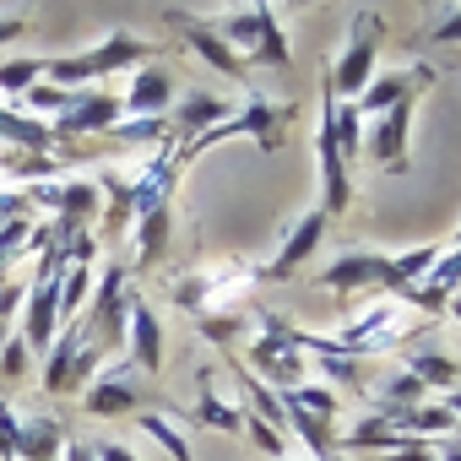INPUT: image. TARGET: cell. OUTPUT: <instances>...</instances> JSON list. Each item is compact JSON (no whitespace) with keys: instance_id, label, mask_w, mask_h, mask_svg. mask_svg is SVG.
Listing matches in <instances>:
<instances>
[{"instance_id":"6da1fadb","label":"cell","mask_w":461,"mask_h":461,"mask_svg":"<svg viewBox=\"0 0 461 461\" xmlns=\"http://www.w3.org/2000/svg\"><path fill=\"white\" fill-rule=\"evenodd\" d=\"M179 163H174V147H158L147 152V168L131 179V228H136V261H131V277H147L168 261V245H174V190H179Z\"/></svg>"},{"instance_id":"7a4b0ae2","label":"cell","mask_w":461,"mask_h":461,"mask_svg":"<svg viewBox=\"0 0 461 461\" xmlns=\"http://www.w3.org/2000/svg\"><path fill=\"white\" fill-rule=\"evenodd\" d=\"M445 256V245H418V250H402V256H369V250H348L342 261L321 267V288L331 294H385V299H402L407 288L423 283V272Z\"/></svg>"},{"instance_id":"3957f363","label":"cell","mask_w":461,"mask_h":461,"mask_svg":"<svg viewBox=\"0 0 461 461\" xmlns=\"http://www.w3.org/2000/svg\"><path fill=\"white\" fill-rule=\"evenodd\" d=\"M163 55H168V44L141 39V33H131V28H114L104 44H93V50H82V55L44 60V82H50V87H66V93H82V82L114 77V71H141V66H158Z\"/></svg>"},{"instance_id":"277c9868","label":"cell","mask_w":461,"mask_h":461,"mask_svg":"<svg viewBox=\"0 0 461 461\" xmlns=\"http://www.w3.org/2000/svg\"><path fill=\"white\" fill-rule=\"evenodd\" d=\"M206 28L222 39V50L245 60V66H267V71H288L294 66V50H288V33L277 28V6H228V12H212Z\"/></svg>"},{"instance_id":"5b68a950","label":"cell","mask_w":461,"mask_h":461,"mask_svg":"<svg viewBox=\"0 0 461 461\" xmlns=\"http://www.w3.org/2000/svg\"><path fill=\"white\" fill-rule=\"evenodd\" d=\"M131 304H136L131 272H125V261H120V256H109V267H104V277H93V299H87V310H82V321H77L82 348H87V353H98L104 364L125 353Z\"/></svg>"},{"instance_id":"8992f818","label":"cell","mask_w":461,"mask_h":461,"mask_svg":"<svg viewBox=\"0 0 461 461\" xmlns=\"http://www.w3.org/2000/svg\"><path fill=\"white\" fill-rule=\"evenodd\" d=\"M299 120V104H272L267 93H245V104L228 114L222 125H212V131H201L195 141H185V147H174V163L179 168H190L195 158H206L212 147H222V141H240V136H250L256 147H267V152H277L283 147V131Z\"/></svg>"},{"instance_id":"52a82bcc","label":"cell","mask_w":461,"mask_h":461,"mask_svg":"<svg viewBox=\"0 0 461 461\" xmlns=\"http://www.w3.org/2000/svg\"><path fill=\"white\" fill-rule=\"evenodd\" d=\"M380 39H385V17H380L375 6H358V12H353V28H348V44H342V55H337L331 71H326V87H331L337 104H353V98L375 82Z\"/></svg>"},{"instance_id":"ba28073f","label":"cell","mask_w":461,"mask_h":461,"mask_svg":"<svg viewBox=\"0 0 461 461\" xmlns=\"http://www.w3.org/2000/svg\"><path fill=\"white\" fill-rule=\"evenodd\" d=\"M315 152H321V212L337 222V217H348V206H353V163H348V152H342V131H337V98H331V87H326V77H321V131H315Z\"/></svg>"},{"instance_id":"9c48e42d","label":"cell","mask_w":461,"mask_h":461,"mask_svg":"<svg viewBox=\"0 0 461 461\" xmlns=\"http://www.w3.org/2000/svg\"><path fill=\"white\" fill-rule=\"evenodd\" d=\"M256 321H261V331H256V342H250V369H256V380L272 385V391L304 385V380H310V358L288 342V321L272 315V310H256Z\"/></svg>"},{"instance_id":"30bf717a","label":"cell","mask_w":461,"mask_h":461,"mask_svg":"<svg viewBox=\"0 0 461 461\" xmlns=\"http://www.w3.org/2000/svg\"><path fill=\"white\" fill-rule=\"evenodd\" d=\"M158 17H163V28H168V33H179V39H185V44H190V50H195V55H201L212 71H222V77L234 82V87L256 93V82H250V66H245V60H234V55L222 50V39L206 28V12H190V6H163Z\"/></svg>"},{"instance_id":"8fae6325","label":"cell","mask_w":461,"mask_h":461,"mask_svg":"<svg viewBox=\"0 0 461 461\" xmlns=\"http://www.w3.org/2000/svg\"><path fill=\"white\" fill-rule=\"evenodd\" d=\"M82 412L87 418H125V412H147V391L136 385V369L125 358H109L87 391H82Z\"/></svg>"},{"instance_id":"7c38bea8","label":"cell","mask_w":461,"mask_h":461,"mask_svg":"<svg viewBox=\"0 0 461 461\" xmlns=\"http://www.w3.org/2000/svg\"><path fill=\"white\" fill-rule=\"evenodd\" d=\"M125 114H120V98L114 93H77L66 114L50 120V136H55V152L60 147H77V141H93L104 131H114Z\"/></svg>"},{"instance_id":"4fadbf2b","label":"cell","mask_w":461,"mask_h":461,"mask_svg":"<svg viewBox=\"0 0 461 461\" xmlns=\"http://www.w3.org/2000/svg\"><path fill=\"white\" fill-rule=\"evenodd\" d=\"M326 228H331V217L321 212V206H310V212H299V222L283 234V250L261 267V283H288L315 250H321V240H326Z\"/></svg>"},{"instance_id":"5bb4252c","label":"cell","mask_w":461,"mask_h":461,"mask_svg":"<svg viewBox=\"0 0 461 461\" xmlns=\"http://www.w3.org/2000/svg\"><path fill=\"white\" fill-rule=\"evenodd\" d=\"M434 66H423V60H412V66H402V71H375V82L348 104L353 114H385L391 104H402V98H418V93H429L434 87Z\"/></svg>"},{"instance_id":"9a60e30c","label":"cell","mask_w":461,"mask_h":461,"mask_svg":"<svg viewBox=\"0 0 461 461\" xmlns=\"http://www.w3.org/2000/svg\"><path fill=\"white\" fill-rule=\"evenodd\" d=\"M412 109H418V98H402V104H391V109L375 120V136H369V163H380L385 174H407Z\"/></svg>"},{"instance_id":"2e32d148","label":"cell","mask_w":461,"mask_h":461,"mask_svg":"<svg viewBox=\"0 0 461 461\" xmlns=\"http://www.w3.org/2000/svg\"><path fill=\"white\" fill-rule=\"evenodd\" d=\"M168 104H174V71L158 60V66H141L131 77V87L120 98V114L125 120H158V114H168Z\"/></svg>"},{"instance_id":"e0dca14e","label":"cell","mask_w":461,"mask_h":461,"mask_svg":"<svg viewBox=\"0 0 461 461\" xmlns=\"http://www.w3.org/2000/svg\"><path fill=\"white\" fill-rule=\"evenodd\" d=\"M228 114H234V104H228V98H217V93H185V104L168 114V136H174V147H185V141H195L201 131L222 125Z\"/></svg>"},{"instance_id":"ac0fdd59","label":"cell","mask_w":461,"mask_h":461,"mask_svg":"<svg viewBox=\"0 0 461 461\" xmlns=\"http://www.w3.org/2000/svg\"><path fill=\"white\" fill-rule=\"evenodd\" d=\"M125 342H131V369H141V375H158L163 369V326H158V310L136 294V304H131V331H125Z\"/></svg>"},{"instance_id":"d6986e66","label":"cell","mask_w":461,"mask_h":461,"mask_svg":"<svg viewBox=\"0 0 461 461\" xmlns=\"http://www.w3.org/2000/svg\"><path fill=\"white\" fill-rule=\"evenodd\" d=\"M77 353H82V331L71 321V326H60L55 348L44 353V391L50 396H82V385H77Z\"/></svg>"},{"instance_id":"ffe728a7","label":"cell","mask_w":461,"mask_h":461,"mask_svg":"<svg viewBox=\"0 0 461 461\" xmlns=\"http://www.w3.org/2000/svg\"><path fill=\"white\" fill-rule=\"evenodd\" d=\"M66 423L60 418H23L17 434V461H60L66 456Z\"/></svg>"},{"instance_id":"44dd1931","label":"cell","mask_w":461,"mask_h":461,"mask_svg":"<svg viewBox=\"0 0 461 461\" xmlns=\"http://www.w3.org/2000/svg\"><path fill=\"white\" fill-rule=\"evenodd\" d=\"M402 369L418 375L423 391H429V385H439V391H456V385H461V364L445 358V353H434V348H407V353H402Z\"/></svg>"},{"instance_id":"7402d4cb","label":"cell","mask_w":461,"mask_h":461,"mask_svg":"<svg viewBox=\"0 0 461 461\" xmlns=\"http://www.w3.org/2000/svg\"><path fill=\"white\" fill-rule=\"evenodd\" d=\"M195 423L217 429V434H245V412L240 407H228L222 396H212V369H201V396H195Z\"/></svg>"},{"instance_id":"603a6c76","label":"cell","mask_w":461,"mask_h":461,"mask_svg":"<svg viewBox=\"0 0 461 461\" xmlns=\"http://www.w3.org/2000/svg\"><path fill=\"white\" fill-rule=\"evenodd\" d=\"M87 299H93V267H82V261H71V267H60V326H71V321H82V310H87Z\"/></svg>"},{"instance_id":"cb8c5ba5","label":"cell","mask_w":461,"mask_h":461,"mask_svg":"<svg viewBox=\"0 0 461 461\" xmlns=\"http://www.w3.org/2000/svg\"><path fill=\"white\" fill-rule=\"evenodd\" d=\"M28 369H33V353H28V342L12 331L6 348H0V391H17V385L28 380Z\"/></svg>"},{"instance_id":"d4e9b609","label":"cell","mask_w":461,"mask_h":461,"mask_svg":"<svg viewBox=\"0 0 461 461\" xmlns=\"http://www.w3.org/2000/svg\"><path fill=\"white\" fill-rule=\"evenodd\" d=\"M44 82V60H0V93H28Z\"/></svg>"},{"instance_id":"484cf974","label":"cell","mask_w":461,"mask_h":461,"mask_svg":"<svg viewBox=\"0 0 461 461\" xmlns=\"http://www.w3.org/2000/svg\"><path fill=\"white\" fill-rule=\"evenodd\" d=\"M136 423H141V429H147V434H152V439H158V445L174 456V461H190V445H185V434H179V429H168L158 412H136Z\"/></svg>"},{"instance_id":"4316f807","label":"cell","mask_w":461,"mask_h":461,"mask_svg":"<svg viewBox=\"0 0 461 461\" xmlns=\"http://www.w3.org/2000/svg\"><path fill=\"white\" fill-rule=\"evenodd\" d=\"M23 98H28V109H39V114H66L77 93H66V87H50V82H39V87H28Z\"/></svg>"},{"instance_id":"83f0119b","label":"cell","mask_w":461,"mask_h":461,"mask_svg":"<svg viewBox=\"0 0 461 461\" xmlns=\"http://www.w3.org/2000/svg\"><path fill=\"white\" fill-rule=\"evenodd\" d=\"M17 434H23V418L12 412V402H0V461H17Z\"/></svg>"},{"instance_id":"f1b7e54d","label":"cell","mask_w":461,"mask_h":461,"mask_svg":"<svg viewBox=\"0 0 461 461\" xmlns=\"http://www.w3.org/2000/svg\"><path fill=\"white\" fill-rule=\"evenodd\" d=\"M28 28H33V17H28V12H0V50H6V44H17Z\"/></svg>"},{"instance_id":"f546056e","label":"cell","mask_w":461,"mask_h":461,"mask_svg":"<svg viewBox=\"0 0 461 461\" xmlns=\"http://www.w3.org/2000/svg\"><path fill=\"white\" fill-rule=\"evenodd\" d=\"M423 39H429V44H461V6H456V12H445V17H439V28H429Z\"/></svg>"},{"instance_id":"4dcf8cb0","label":"cell","mask_w":461,"mask_h":461,"mask_svg":"<svg viewBox=\"0 0 461 461\" xmlns=\"http://www.w3.org/2000/svg\"><path fill=\"white\" fill-rule=\"evenodd\" d=\"M375 461H434V439H412V445H402L391 456H375Z\"/></svg>"},{"instance_id":"1f68e13d","label":"cell","mask_w":461,"mask_h":461,"mask_svg":"<svg viewBox=\"0 0 461 461\" xmlns=\"http://www.w3.org/2000/svg\"><path fill=\"white\" fill-rule=\"evenodd\" d=\"M93 456H98V461H136V456H131L125 445H114V439H104V445H93Z\"/></svg>"},{"instance_id":"d6a6232c","label":"cell","mask_w":461,"mask_h":461,"mask_svg":"<svg viewBox=\"0 0 461 461\" xmlns=\"http://www.w3.org/2000/svg\"><path fill=\"white\" fill-rule=\"evenodd\" d=\"M434 461H461V434H450L445 445L434 439Z\"/></svg>"},{"instance_id":"836d02e7","label":"cell","mask_w":461,"mask_h":461,"mask_svg":"<svg viewBox=\"0 0 461 461\" xmlns=\"http://www.w3.org/2000/svg\"><path fill=\"white\" fill-rule=\"evenodd\" d=\"M60 461H98L93 456V445H82V439H66V456Z\"/></svg>"},{"instance_id":"e575fe53","label":"cell","mask_w":461,"mask_h":461,"mask_svg":"<svg viewBox=\"0 0 461 461\" xmlns=\"http://www.w3.org/2000/svg\"><path fill=\"white\" fill-rule=\"evenodd\" d=\"M445 407H450V412H456V423H461V385H456V391H445Z\"/></svg>"},{"instance_id":"d590c367","label":"cell","mask_w":461,"mask_h":461,"mask_svg":"<svg viewBox=\"0 0 461 461\" xmlns=\"http://www.w3.org/2000/svg\"><path fill=\"white\" fill-rule=\"evenodd\" d=\"M450 245H461V228H456V240H450Z\"/></svg>"},{"instance_id":"8d00e7d4","label":"cell","mask_w":461,"mask_h":461,"mask_svg":"<svg viewBox=\"0 0 461 461\" xmlns=\"http://www.w3.org/2000/svg\"><path fill=\"white\" fill-rule=\"evenodd\" d=\"M321 461H342V456H321Z\"/></svg>"}]
</instances>
